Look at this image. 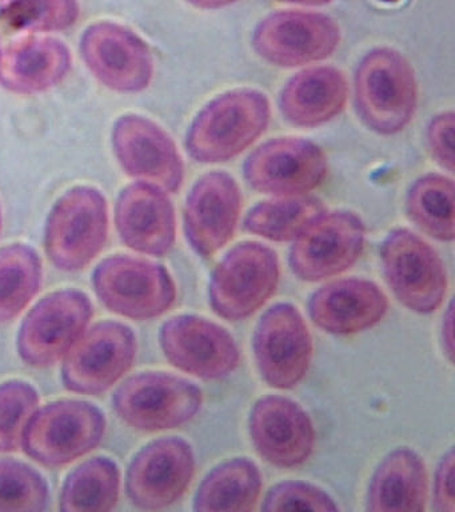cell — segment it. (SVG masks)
<instances>
[{
    "label": "cell",
    "instance_id": "obj_1",
    "mask_svg": "<svg viewBox=\"0 0 455 512\" xmlns=\"http://www.w3.org/2000/svg\"><path fill=\"white\" fill-rule=\"evenodd\" d=\"M269 99L253 88L218 95L195 116L187 131L186 150L195 162L223 163L237 158L269 127Z\"/></svg>",
    "mask_w": 455,
    "mask_h": 512
},
{
    "label": "cell",
    "instance_id": "obj_37",
    "mask_svg": "<svg viewBox=\"0 0 455 512\" xmlns=\"http://www.w3.org/2000/svg\"><path fill=\"white\" fill-rule=\"evenodd\" d=\"M441 338L443 344V351L449 358L450 362H453V304L447 307L445 315H443Z\"/></svg>",
    "mask_w": 455,
    "mask_h": 512
},
{
    "label": "cell",
    "instance_id": "obj_14",
    "mask_svg": "<svg viewBox=\"0 0 455 512\" xmlns=\"http://www.w3.org/2000/svg\"><path fill=\"white\" fill-rule=\"evenodd\" d=\"M137 338L118 322H102L83 332L65 355L62 367L67 390L97 395L109 390L133 366Z\"/></svg>",
    "mask_w": 455,
    "mask_h": 512
},
{
    "label": "cell",
    "instance_id": "obj_29",
    "mask_svg": "<svg viewBox=\"0 0 455 512\" xmlns=\"http://www.w3.org/2000/svg\"><path fill=\"white\" fill-rule=\"evenodd\" d=\"M119 496V470L107 458H93L67 476L61 494V510L103 512L113 510Z\"/></svg>",
    "mask_w": 455,
    "mask_h": 512
},
{
    "label": "cell",
    "instance_id": "obj_15",
    "mask_svg": "<svg viewBox=\"0 0 455 512\" xmlns=\"http://www.w3.org/2000/svg\"><path fill=\"white\" fill-rule=\"evenodd\" d=\"M81 55L91 74L110 90L135 94L153 82L154 58L149 44L122 24L103 20L87 27Z\"/></svg>",
    "mask_w": 455,
    "mask_h": 512
},
{
    "label": "cell",
    "instance_id": "obj_21",
    "mask_svg": "<svg viewBox=\"0 0 455 512\" xmlns=\"http://www.w3.org/2000/svg\"><path fill=\"white\" fill-rule=\"evenodd\" d=\"M115 224L122 242L131 250L165 256L177 238L173 203L165 190L137 182L123 188L115 204Z\"/></svg>",
    "mask_w": 455,
    "mask_h": 512
},
{
    "label": "cell",
    "instance_id": "obj_39",
    "mask_svg": "<svg viewBox=\"0 0 455 512\" xmlns=\"http://www.w3.org/2000/svg\"><path fill=\"white\" fill-rule=\"evenodd\" d=\"M278 2L289 3V4H299V6H326L333 2V0H278Z\"/></svg>",
    "mask_w": 455,
    "mask_h": 512
},
{
    "label": "cell",
    "instance_id": "obj_2",
    "mask_svg": "<svg viewBox=\"0 0 455 512\" xmlns=\"http://www.w3.org/2000/svg\"><path fill=\"white\" fill-rule=\"evenodd\" d=\"M355 110L379 135H395L409 126L418 104V84L405 56L389 47L363 56L354 75Z\"/></svg>",
    "mask_w": 455,
    "mask_h": 512
},
{
    "label": "cell",
    "instance_id": "obj_5",
    "mask_svg": "<svg viewBox=\"0 0 455 512\" xmlns=\"http://www.w3.org/2000/svg\"><path fill=\"white\" fill-rule=\"evenodd\" d=\"M383 275L399 302L421 315L433 314L446 298L447 271L438 252L407 228L391 231L381 246Z\"/></svg>",
    "mask_w": 455,
    "mask_h": 512
},
{
    "label": "cell",
    "instance_id": "obj_13",
    "mask_svg": "<svg viewBox=\"0 0 455 512\" xmlns=\"http://www.w3.org/2000/svg\"><path fill=\"white\" fill-rule=\"evenodd\" d=\"M93 306L83 292L62 290L39 300L23 320L18 352L29 366L50 367L85 332Z\"/></svg>",
    "mask_w": 455,
    "mask_h": 512
},
{
    "label": "cell",
    "instance_id": "obj_16",
    "mask_svg": "<svg viewBox=\"0 0 455 512\" xmlns=\"http://www.w3.org/2000/svg\"><path fill=\"white\" fill-rule=\"evenodd\" d=\"M113 150L123 171L175 194L185 179V164L174 140L146 116L127 114L115 122Z\"/></svg>",
    "mask_w": 455,
    "mask_h": 512
},
{
    "label": "cell",
    "instance_id": "obj_17",
    "mask_svg": "<svg viewBox=\"0 0 455 512\" xmlns=\"http://www.w3.org/2000/svg\"><path fill=\"white\" fill-rule=\"evenodd\" d=\"M161 346L167 360L178 370L205 380L233 374L241 354L230 332L197 315H178L161 328Z\"/></svg>",
    "mask_w": 455,
    "mask_h": 512
},
{
    "label": "cell",
    "instance_id": "obj_19",
    "mask_svg": "<svg viewBox=\"0 0 455 512\" xmlns=\"http://www.w3.org/2000/svg\"><path fill=\"white\" fill-rule=\"evenodd\" d=\"M242 194L237 180L222 171L197 180L187 196L183 220L190 246L202 258L221 251L237 231Z\"/></svg>",
    "mask_w": 455,
    "mask_h": 512
},
{
    "label": "cell",
    "instance_id": "obj_30",
    "mask_svg": "<svg viewBox=\"0 0 455 512\" xmlns=\"http://www.w3.org/2000/svg\"><path fill=\"white\" fill-rule=\"evenodd\" d=\"M42 283L41 258L26 244L0 250V323L9 322L37 295Z\"/></svg>",
    "mask_w": 455,
    "mask_h": 512
},
{
    "label": "cell",
    "instance_id": "obj_8",
    "mask_svg": "<svg viewBox=\"0 0 455 512\" xmlns=\"http://www.w3.org/2000/svg\"><path fill=\"white\" fill-rule=\"evenodd\" d=\"M114 408L131 427L146 432L171 430L201 411L202 390L181 376L142 372L131 376L114 394Z\"/></svg>",
    "mask_w": 455,
    "mask_h": 512
},
{
    "label": "cell",
    "instance_id": "obj_36",
    "mask_svg": "<svg viewBox=\"0 0 455 512\" xmlns=\"http://www.w3.org/2000/svg\"><path fill=\"white\" fill-rule=\"evenodd\" d=\"M454 450L453 447L439 460L434 476L433 508L439 512H453L454 498Z\"/></svg>",
    "mask_w": 455,
    "mask_h": 512
},
{
    "label": "cell",
    "instance_id": "obj_28",
    "mask_svg": "<svg viewBox=\"0 0 455 512\" xmlns=\"http://www.w3.org/2000/svg\"><path fill=\"white\" fill-rule=\"evenodd\" d=\"M325 211V204L314 196L269 199L251 208L243 227L271 242H294Z\"/></svg>",
    "mask_w": 455,
    "mask_h": 512
},
{
    "label": "cell",
    "instance_id": "obj_3",
    "mask_svg": "<svg viewBox=\"0 0 455 512\" xmlns=\"http://www.w3.org/2000/svg\"><path fill=\"white\" fill-rule=\"evenodd\" d=\"M107 234L105 195L94 187L77 186L57 200L47 218L46 254L59 270H82L103 250Z\"/></svg>",
    "mask_w": 455,
    "mask_h": 512
},
{
    "label": "cell",
    "instance_id": "obj_9",
    "mask_svg": "<svg viewBox=\"0 0 455 512\" xmlns=\"http://www.w3.org/2000/svg\"><path fill=\"white\" fill-rule=\"evenodd\" d=\"M366 228L355 212L325 211L291 246V271L303 282H321L353 267L361 258Z\"/></svg>",
    "mask_w": 455,
    "mask_h": 512
},
{
    "label": "cell",
    "instance_id": "obj_33",
    "mask_svg": "<svg viewBox=\"0 0 455 512\" xmlns=\"http://www.w3.org/2000/svg\"><path fill=\"white\" fill-rule=\"evenodd\" d=\"M38 404L37 391L29 383L11 380L0 384V452L22 446L23 434Z\"/></svg>",
    "mask_w": 455,
    "mask_h": 512
},
{
    "label": "cell",
    "instance_id": "obj_6",
    "mask_svg": "<svg viewBox=\"0 0 455 512\" xmlns=\"http://www.w3.org/2000/svg\"><path fill=\"white\" fill-rule=\"evenodd\" d=\"M105 430V415L93 404L58 400L35 412L23 434L22 447L43 466H65L94 450Z\"/></svg>",
    "mask_w": 455,
    "mask_h": 512
},
{
    "label": "cell",
    "instance_id": "obj_38",
    "mask_svg": "<svg viewBox=\"0 0 455 512\" xmlns=\"http://www.w3.org/2000/svg\"><path fill=\"white\" fill-rule=\"evenodd\" d=\"M191 6L201 8V10H219L237 3L238 0H186Z\"/></svg>",
    "mask_w": 455,
    "mask_h": 512
},
{
    "label": "cell",
    "instance_id": "obj_32",
    "mask_svg": "<svg viewBox=\"0 0 455 512\" xmlns=\"http://www.w3.org/2000/svg\"><path fill=\"white\" fill-rule=\"evenodd\" d=\"M49 488L34 468L17 460L0 459V512L45 510Z\"/></svg>",
    "mask_w": 455,
    "mask_h": 512
},
{
    "label": "cell",
    "instance_id": "obj_40",
    "mask_svg": "<svg viewBox=\"0 0 455 512\" xmlns=\"http://www.w3.org/2000/svg\"><path fill=\"white\" fill-rule=\"evenodd\" d=\"M0 230H2V211H0Z\"/></svg>",
    "mask_w": 455,
    "mask_h": 512
},
{
    "label": "cell",
    "instance_id": "obj_12",
    "mask_svg": "<svg viewBox=\"0 0 455 512\" xmlns=\"http://www.w3.org/2000/svg\"><path fill=\"white\" fill-rule=\"evenodd\" d=\"M246 182L261 194L287 198L309 195L325 182L329 163L322 148L310 140L283 136L251 152Z\"/></svg>",
    "mask_w": 455,
    "mask_h": 512
},
{
    "label": "cell",
    "instance_id": "obj_23",
    "mask_svg": "<svg viewBox=\"0 0 455 512\" xmlns=\"http://www.w3.org/2000/svg\"><path fill=\"white\" fill-rule=\"evenodd\" d=\"M70 48L62 40L26 36L0 48V86L14 94L49 91L69 75Z\"/></svg>",
    "mask_w": 455,
    "mask_h": 512
},
{
    "label": "cell",
    "instance_id": "obj_11",
    "mask_svg": "<svg viewBox=\"0 0 455 512\" xmlns=\"http://www.w3.org/2000/svg\"><path fill=\"white\" fill-rule=\"evenodd\" d=\"M253 348L259 374L277 390L297 387L309 372L314 354L309 327L291 303L274 304L261 316Z\"/></svg>",
    "mask_w": 455,
    "mask_h": 512
},
{
    "label": "cell",
    "instance_id": "obj_4",
    "mask_svg": "<svg viewBox=\"0 0 455 512\" xmlns=\"http://www.w3.org/2000/svg\"><path fill=\"white\" fill-rule=\"evenodd\" d=\"M279 276L281 268L273 248L258 242L239 243L211 274L210 306L230 322L250 318L275 294Z\"/></svg>",
    "mask_w": 455,
    "mask_h": 512
},
{
    "label": "cell",
    "instance_id": "obj_20",
    "mask_svg": "<svg viewBox=\"0 0 455 512\" xmlns=\"http://www.w3.org/2000/svg\"><path fill=\"white\" fill-rule=\"evenodd\" d=\"M249 432L255 450L275 467H299L313 455V420L301 404L285 396L257 400L251 410Z\"/></svg>",
    "mask_w": 455,
    "mask_h": 512
},
{
    "label": "cell",
    "instance_id": "obj_31",
    "mask_svg": "<svg viewBox=\"0 0 455 512\" xmlns=\"http://www.w3.org/2000/svg\"><path fill=\"white\" fill-rule=\"evenodd\" d=\"M77 0H0V27L14 32H54L79 19Z\"/></svg>",
    "mask_w": 455,
    "mask_h": 512
},
{
    "label": "cell",
    "instance_id": "obj_24",
    "mask_svg": "<svg viewBox=\"0 0 455 512\" xmlns=\"http://www.w3.org/2000/svg\"><path fill=\"white\" fill-rule=\"evenodd\" d=\"M349 99V83L338 68H306L286 83L279 108L287 122L297 127H318L337 118Z\"/></svg>",
    "mask_w": 455,
    "mask_h": 512
},
{
    "label": "cell",
    "instance_id": "obj_35",
    "mask_svg": "<svg viewBox=\"0 0 455 512\" xmlns=\"http://www.w3.org/2000/svg\"><path fill=\"white\" fill-rule=\"evenodd\" d=\"M453 111L435 115L427 127V144L431 156L443 170L454 171V128Z\"/></svg>",
    "mask_w": 455,
    "mask_h": 512
},
{
    "label": "cell",
    "instance_id": "obj_10",
    "mask_svg": "<svg viewBox=\"0 0 455 512\" xmlns=\"http://www.w3.org/2000/svg\"><path fill=\"white\" fill-rule=\"evenodd\" d=\"M341 28L319 12L278 11L255 28L253 47L267 63L295 68L322 62L337 51Z\"/></svg>",
    "mask_w": 455,
    "mask_h": 512
},
{
    "label": "cell",
    "instance_id": "obj_25",
    "mask_svg": "<svg viewBox=\"0 0 455 512\" xmlns=\"http://www.w3.org/2000/svg\"><path fill=\"white\" fill-rule=\"evenodd\" d=\"M427 495V472L421 456L410 447H398L374 471L366 510L421 512L426 510Z\"/></svg>",
    "mask_w": 455,
    "mask_h": 512
},
{
    "label": "cell",
    "instance_id": "obj_27",
    "mask_svg": "<svg viewBox=\"0 0 455 512\" xmlns=\"http://www.w3.org/2000/svg\"><path fill=\"white\" fill-rule=\"evenodd\" d=\"M454 180L442 174H426L415 180L406 196V214L419 230L450 243L455 238Z\"/></svg>",
    "mask_w": 455,
    "mask_h": 512
},
{
    "label": "cell",
    "instance_id": "obj_26",
    "mask_svg": "<svg viewBox=\"0 0 455 512\" xmlns=\"http://www.w3.org/2000/svg\"><path fill=\"white\" fill-rule=\"evenodd\" d=\"M262 474L249 458L226 460L202 480L194 511L246 512L254 510L262 494Z\"/></svg>",
    "mask_w": 455,
    "mask_h": 512
},
{
    "label": "cell",
    "instance_id": "obj_34",
    "mask_svg": "<svg viewBox=\"0 0 455 512\" xmlns=\"http://www.w3.org/2000/svg\"><path fill=\"white\" fill-rule=\"evenodd\" d=\"M263 511H338V504L315 484L289 480L275 484L267 492Z\"/></svg>",
    "mask_w": 455,
    "mask_h": 512
},
{
    "label": "cell",
    "instance_id": "obj_7",
    "mask_svg": "<svg viewBox=\"0 0 455 512\" xmlns=\"http://www.w3.org/2000/svg\"><path fill=\"white\" fill-rule=\"evenodd\" d=\"M98 298L109 310L126 318L146 320L169 311L177 288L162 264L127 255L110 256L95 268Z\"/></svg>",
    "mask_w": 455,
    "mask_h": 512
},
{
    "label": "cell",
    "instance_id": "obj_18",
    "mask_svg": "<svg viewBox=\"0 0 455 512\" xmlns=\"http://www.w3.org/2000/svg\"><path fill=\"white\" fill-rule=\"evenodd\" d=\"M195 474V456L181 438L154 440L135 455L126 476L131 502L143 510H162L181 499Z\"/></svg>",
    "mask_w": 455,
    "mask_h": 512
},
{
    "label": "cell",
    "instance_id": "obj_22",
    "mask_svg": "<svg viewBox=\"0 0 455 512\" xmlns=\"http://www.w3.org/2000/svg\"><path fill=\"white\" fill-rule=\"evenodd\" d=\"M389 310V299L374 282L347 278L318 288L309 300L311 320L329 334H358L377 326Z\"/></svg>",
    "mask_w": 455,
    "mask_h": 512
}]
</instances>
